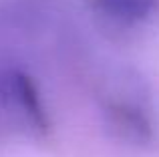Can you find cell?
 I'll use <instances>...</instances> for the list:
<instances>
[{
	"label": "cell",
	"mask_w": 159,
	"mask_h": 157,
	"mask_svg": "<svg viewBox=\"0 0 159 157\" xmlns=\"http://www.w3.org/2000/svg\"><path fill=\"white\" fill-rule=\"evenodd\" d=\"M6 89L14 97L20 113L26 117L28 125L40 135L48 131V119L40 103V95L32 78L22 71H10L6 77Z\"/></svg>",
	"instance_id": "6da1fadb"
},
{
	"label": "cell",
	"mask_w": 159,
	"mask_h": 157,
	"mask_svg": "<svg viewBox=\"0 0 159 157\" xmlns=\"http://www.w3.org/2000/svg\"><path fill=\"white\" fill-rule=\"evenodd\" d=\"M109 117L113 125L121 131L127 139L135 143H147L153 139V125L147 113L137 105L129 103H111L109 105Z\"/></svg>",
	"instance_id": "3957f363"
},
{
	"label": "cell",
	"mask_w": 159,
	"mask_h": 157,
	"mask_svg": "<svg viewBox=\"0 0 159 157\" xmlns=\"http://www.w3.org/2000/svg\"><path fill=\"white\" fill-rule=\"evenodd\" d=\"M97 14L117 24H139L159 10V0H87Z\"/></svg>",
	"instance_id": "7a4b0ae2"
}]
</instances>
